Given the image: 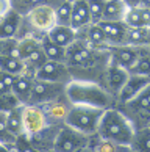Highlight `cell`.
<instances>
[{
	"mask_svg": "<svg viewBox=\"0 0 150 152\" xmlns=\"http://www.w3.org/2000/svg\"><path fill=\"white\" fill-rule=\"evenodd\" d=\"M103 113L105 110L102 108H94V107H86V105H72L66 124L74 127L75 130L91 137V135L97 133Z\"/></svg>",
	"mask_w": 150,
	"mask_h": 152,
	"instance_id": "4",
	"label": "cell"
},
{
	"mask_svg": "<svg viewBox=\"0 0 150 152\" xmlns=\"http://www.w3.org/2000/svg\"><path fill=\"white\" fill-rule=\"evenodd\" d=\"M149 83H150V77H147V75L130 74L128 78H127V82H125V85L122 86V89L117 94V97H116V105L114 107H122V105L128 104L130 100H133L149 85Z\"/></svg>",
	"mask_w": 150,
	"mask_h": 152,
	"instance_id": "11",
	"label": "cell"
},
{
	"mask_svg": "<svg viewBox=\"0 0 150 152\" xmlns=\"http://www.w3.org/2000/svg\"><path fill=\"white\" fill-rule=\"evenodd\" d=\"M142 47L138 46H128V44H120V46H111L109 47V55H111V61L116 64H119L122 67H125L127 71L135 64V61L142 52Z\"/></svg>",
	"mask_w": 150,
	"mask_h": 152,
	"instance_id": "12",
	"label": "cell"
},
{
	"mask_svg": "<svg viewBox=\"0 0 150 152\" xmlns=\"http://www.w3.org/2000/svg\"><path fill=\"white\" fill-rule=\"evenodd\" d=\"M75 152H92L89 148H85V149H78V151H75Z\"/></svg>",
	"mask_w": 150,
	"mask_h": 152,
	"instance_id": "43",
	"label": "cell"
},
{
	"mask_svg": "<svg viewBox=\"0 0 150 152\" xmlns=\"http://www.w3.org/2000/svg\"><path fill=\"white\" fill-rule=\"evenodd\" d=\"M47 36L52 39L53 42H57L58 46L67 49L77 39V31L69 25H55L53 28L47 33Z\"/></svg>",
	"mask_w": 150,
	"mask_h": 152,
	"instance_id": "20",
	"label": "cell"
},
{
	"mask_svg": "<svg viewBox=\"0 0 150 152\" xmlns=\"http://www.w3.org/2000/svg\"><path fill=\"white\" fill-rule=\"evenodd\" d=\"M128 75H130V72L127 71L125 67H122L119 64L113 63V61H109L107 74H105V88L114 96V99L117 97L119 91L122 89V86L125 85Z\"/></svg>",
	"mask_w": 150,
	"mask_h": 152,
	"instance_id": "13",
	"label": "cell"
},
{
	"mask_svg": "<svg viewBox=\"0 0 150 152\" xmlns=\"http://www.w3.org/2000/svg\"><path fill=\"white\" fill-rule=\"evenodd\" d=\"M39 5H42V0H11V8L22 16L28 14L33 8Z\"/></svg>",
	"mask_w": 150,
	"mask_h": 152,
	"instance_id": "33",
	"label": "cell"
},
{
	"mask_svg": "<svg viewBox=\"0 0 150 152\" xmlns=\"http://www.w3.org/2000/svg\"><path fill=\"white\" fill-rule=\"evenodd\" d=\"M0 152H17V148H16V143L0 144Z\"/></svg>",
	"mask_w": 150,
	"mask_h": 152,
	"instance_id": "40",
	"label": "cell"
},
{
	"mask_svg": "<svg viewBox=\"0 0 150 152\" xmlns=\"http://www.w3.org/2000/svg\"><path fill=\"white\" fill-rule=\"evenodd\" d=\"M147 46H149V47H150V38H149V44H147Z\"/></svg>",
	"mask_w": 150,
	"mask_h": 152,
	"instance_id": "48",
	"label": "cell"
},
{
	"mask_svg": "<svg viewBox=\"0 0 150 152\" xmlns=\"http://www.w3.org/2000/svg\"><path fill=\"white\" fill-rule=\"evenodd\" d=\"M35 77L39 78V80H46V82H52V83H64V85L72 82L70 71L66 66V63L50 61V60L36 72Z\"/></svg>",
	"mask_w": 150,
	"mask_h": 152,
	"instance_id": "10",
	"label": "cell"
},
{
	"mask_svg": "<svg viewBox=\"0 0 150 152\" xmlns=\"http://www.w3.org/2000/svg\"><path fill=\"white\" fill-rule=\"evenodd\" d=\"M130 148L136 152H150V127L138 129Z\"/></svg>",
	"mask_w": 150,
	"mask_h": 152,
	"instance_id": "29",
	"label": "cell"
},
{
	"mask_svg": "<svg viewBox=\"0 0 150 152\" xmlns=\"http://www.w3.org/2000/svg\"><path fill=\"white\" fill-rule=\"evenodd\" d=\"M47 61H49V58L46 57V53H44L42 47L36 49L28 58H25V60H24L25 72H28V74H31V75H36V72L39 71L41 67L47 63Z\"/></svg>",
	"mask_w": 150,
	"mask_h": 152,
	"instance_id": "25",
	"label": "cell"
},
{
	"mask_svg": "<svg viewBox=\"0 0 150 152\" xmlns=\"http://www.w3.org/2000/svg\"><path fill=\"white\" fill-rule=\"evenodd\" d=\"M16 135L8 129L7 124V113H0V144L16 143Z\"/></svg>",
	"mask_w": 150,
	"mask_h": 152,
	"instance_id": "34",
	"label": "cell"
},
{
	"mask_svg": "<svg viewBox=\"0 0 150 152\" xmlns=\"http://www.w3.org/2000/svg\"><path fill=\"white\" fill-rule=\"evenodd\" d=\"M125 152H136V151H133V149H131V148H128V149H127V151H125Z\"/></svg>",
	"mask_w": 150,
	"mask_h": 152,
	"instance_id": "45",
	"label": "cell"
},
{
	"mask_svg": "<svg viewBox=\"0 0 150 152\" xmlns=\"http://www.w3.org/2000/svg\"><path fill=\"white\" fill-rule=\"evenodd\" d=\"M67 2H70V3H74V2H75V0H67Z\"/></svg>",
	"mask_w": 150,
	"mask_h": 152,
	"instance_id": "46",
	"label": "cell"
},
{
	"mask_svg": "<svg viewBox=\"0 0 150 152\" xmlns=\"http://www.w3.org/2000/svg\"><path fill=\"white\" fill-rule=\"evenodd\" d=\"M59 127L61 126H53V124H50L46 129H42L41 132H38L35 135H30L28 140L39 152H49L55 148V140H57Z\"/></svg>",
	"mask_w": 150,
	"mask_h": 152,
	"instance_id": "15",
	"label": "cell"
},
{
	"mask_svg": "<svg viewBox=\"0 0 150 152\" xmlns=\"http://www.w3.org/2000/svg\"><path fill=\"white\" fill-rule=\"evenodd\" d=\"M77 38L83 39V41L89 42L91 46H96V47H109L100 24H89L85 28L78 30L77 31Z\"/></svg>",
	"mask_w": 150,
	"mask_h": 152,
	"instance_id": "19",
	"label": "cell"
},
{
	"mask_svg": "<svg viewBox=\"0 0 150 152\" xmlns=\"http://www.w3.org/2000/svg\"><path fill=\"white\" fill-rule=\"evenodd\" d=\"M128 7L124 0H105L103 20H124Z\"/></svg>",
	"mask_w": 150,
	"mask_h": 152,
	"instance_id": "22",
	"label": "cell"
},
{
	"mask_svg": "<svg viewBox=\"0 0 150 152\" xmlns=\"http://www.w3.org/2000/svg\"><path fill=\"white\" fill-rule=\"evenodd\" d=\"M22 124H24V133L27 137L35 135L50 126L42 107L35 104H27L22 107Z\"/></svg>",
	"mask_w": 150,
	"mask_h": 152,
	"instance_id": "8",
	"label": "cell"
},
{
	"mask_svg": "<svg viewBox=\"0 0 150 152\" xmlns=\"http://www.w3.org/2000/svg\"><path fill=\"white\" fill-rule=\"evenodd\" d=\"M24 16L11 8L8 14L0 20V38H17Z\"/></svg>",
	"mask_w": 150,
	"mask_h": 152,
	"instance_id": "18",
	"label": "cell"
},
{
	"mask_svg": "<svg viewBox=\"0 0 150 152\" xmlns=\"http://www.w3.org/2000/svg\"><path fill=\"white\" fill-rule=\"evenodd\" d=\"M102 30L107 36L108 46H120L125 44L127 31H128V25L124 20H102L99 22Z\"/></svg>",
	"mask_w": 150,
	"mask_h": 152,
	"instance_id": "14",
	"label": "cell"
},
{
	"mask_svg": "<svg viewBox=\"0 0 150 152\" xmlns=\"http://www.w3.org/2000/svg\"><path fill=\"white\" fill-rule=\"evenodd\" d=\"M64 93H66V85L64 83H52V82H46V80L35 78L31 97H30L28 104L44 105V104L50 102V100L63 96Z\"/></svg>",
	"mask_w": 150,
	"mask_h": 152,
	"instance_id": "7",
	"label": "cell"
},
{
	"mask_svg": "<svg viewBox=\"0 0 150 152\" xmlns=\"http://www.w3.org/2000/svg\"><path fill=\"white\" fill-rule=\"evenodd\" d=\"M0 69L5 72H9L13 75H20L25 72V64L19 57L0 55Z\"/></svg>",
	"mask_w": 150,
	"mask_h": 152,
	"instance_id": "26",
	"label": "cell"
},
{
	"mask_svg": "<svg viewBox=\"0 0 150 152\" xmlns=\"http://www.w3.org/2000/svg\"><path fill=\"white\" fill-rule=\"evenodd\" d=\"M136 129L131 124V121L116 107L105 110L97 130V133L102 138H107L109 141H114L122 146L131 144Z\"/></svg>",
	"mask_w": 150,
	"mask_h": 152,
	"instance_id": "3",
	"label": "cell"
},
{
	"mask_svg": "<svg viewBox=\"0 0 150 152\" xmlns=\"http://www.w3.org/2000/svg\"><path fill=\"white\" fill-rule=\"evenodd\" d=\"M55 16H57V25H69L72 19V3L64 0L58 7H55Z\"/></svg>",
	"mask_w": 150,
	"mask_h": 152,
	"instance_id": "32",
	"label": "cell"
},
{
	"mask_svg": "<svg viewBox=\"0 0 150 152\" xmlns=\"http://www.w3.org/2000/svg\"><path fill=\"white\" fill-rule=\"evenodd\" d=\"M49 152H58V151H55V149H52V151H49Z\"/></svg>",
	"mask_w": 150,
	"mask_h": 152,
	"instance_id": "47",
	"label": "cell"
},
{
	"mask_svg": "<svg viewBox=\"0 0 150 152\" xmlns=\"http://www.w3.org/2000/svg\"><path fill=\"white\" fill-rule=\"evenodd\" d=\"M39 47H41V38H38V36L22 38L19 39V44H17V57L24 61Z\"/></svg>",
	"mask_w": 150,
	"mask_h": 152,
	"instance_id": "28",
	"label": "cell"
},
{
	"mask_svg": "<svg viewBox=\"0 0 150 152\" xmlns=\"http://www.w3.org/2000/svg\"><path fill=\"white\" fill-rule=\"evenodd\" d=\"M17 38H0V55L17 57Z\"/></svg>",
	"mask_w": 150,
	"mask_h": 152,
	"instance_id": "36",
	"label": "cell"
},
{
	"mask_svg": "<svg viewBox=\"0 0 150 152\" xmlns=\"http://www.w3.org/2000/svg\"><path fill=\"white\" fill-rule=\"evenodd\" d=\"M128 72L130 74H136V75L150 77V47L149 46H146L142 49L141 55L135 61V64L128 69Z\"/></svg>",
	"mask_w": 150,
	"mask_h": 152,
	"instance_id": "27",
	"label": "cell"
},
{
	"mask_svg": "<svg viewBox=\"0 0 150 152\" xmlns=\"http://www.w3.org/2000/svg\"><path fill=\"white\" fill-rule=\"evenodd\" d=\"M92 152H125L130 146H122L114 141H109L107 138H102L99 133L91 135L89 138V146H88Z\"/></svg>",
	"mask_w": 150,
	"mask_h": 152,
	"instance_id": "21",
	"label": "cell"
},
{
	"mask_svg": "<svg viewBox=\"0 0 150 152\" xmlns=\"http://www.w3.org/2000/svg\"><path fill=\"white\" fill-rule=\"evenodd\" d=\"M44 113L47 116L49 124H53V126H63L66 124L67 119V115L72 108V102L69 100V97L66 96V93L59 97L50 100V102L41 105Z\"/></svg>",
	"mask_w": 150,
	"mask_h": 152,
	"instance_id": "9",
	"label": "cell"
},
{
	"mask_svg": "<svg viewBox=\"0 0 150 152\" xmlns=\"http://www.w3.org/2000/svg\"><path fill=\"white\" fill-rule=\"evenodd\" d=\"M89 135H85L74 127L63 124L58 130L57 140H55V151L58 152H75L78 149H85L89 146Z\"/></svg>",
	"mask_w": 150,
	"mask_h": 152,
	"instance_id": "6",
	"label": "cell"
},
{
	"mask_svg": "<svg viewBox=\"0 0 150 152\" xmlns=\"http://www.w3.org/2000/svg\"><path fill=\"white\" fill-rule=\"evenodd\" d=\"M142 5H144V7H149V8H150V0H142Z\"/></svg>",
	"mask_w": 150,
	"mask_h": 152,
	"instance_id": "44",
	"label": "cell"
},
{
	"mask_svg": "<svg viewBox=\"0 0 150 152\" xmlns=\"http://www.w3.org/2000/svg\"><path fill=\"white\" fill-rule=\"evenodd\" d=\"M61 2H64V0H42V3H44V5H49V7H52V8L58 7Z\"/></svg>",
	"mask_w": 150,
	"mask_h": 152,
	"instance_id": "42",
	"label": "cell"
},
{
	"mask_svg": "<svg viewBox=\"0 0 150 152\" xmlns=\"http://www.w3.org/2000/svg\"><path fill=\"white\" fill-rule=\"evenodd\" d=\"M124 22L130 27V28L147 27L146 25V19H144V13H142V5L127 10V14H125V18H124Z\"/></svg>",
	"mask_w": 150,
	"mask_h": 152,
	"instance_id": "31",
	"label": "cell"
},
{
	"mask_svg": "<svg viewBox=\"0 0 150 152\" xmlns=\"http://www.w3.org/2000/svg\"><path fill=\"white\" fill-rule=\"evenodd\" d=\"M149 38H150V27H139V28H130L128 27L125 44L142 47L149 44Z\"/></svg>",
	"mask_w": 150,
	"mask_h": 152,
	"instance_id": "24",
	"label": "cell"
},
{
	"mask_svg": "<svg viewBox=\"0 0 150 152\" xmlns=\"http://www.w3.org/2000/svg\"><path fill=\"white\" fill-rule=\"evenodd\" d=\"M35 75L28 74V72H24V74L17 75L13 88H11V93H13L16 97L19 99V102L22 105H27L30 102L31 97V91H33V83H35Z\"/></svg>",
	"mask_w": 150,
	"mask_h": 152,
	"instance_id": "16",
	"label": "cell"
},
{
	"mask_svg": "<svg viewBox=\"0 0 150 152\" xmlns=\"http://www.w3.org/2000/svg\"><path fill=\"white\" fill-rule=\"evenodd\" d=\"M22 104L19 102V99L16 97L13 93H5L0 94V113H8L16 107H20Z\"/></svg>",
	"mask_w": 150,
	"mask_h": 152,
	"instance_id": "37",
	"label": "cell"
},
{
	"mask_svg": "<svg viewBox=\"0 0 150 152\" xmlns=\"http://www.w3.org/2000/svg\"><path fill=\"white\" fill-rule=\"evenodd\" d=\"M125 5L128 8H133V7H139V5H142V0H124Z\"/></svg>",
	"mask_w": 150,
	"mask_h": 152,
	"instance_id": "41",
	"label": "cell"
},
{
	"mask_svg": "<svg viewBox=\"0 0 150 152\" xmlns=\"http://www.w3.org/2000/svg\"><path fill=\"white\" fill-rule=\"evenodd\" d=\"M16 148H17V152H39L35 146L31 144V141L28 140V137L24 135H19L16 138Z\"/></svg>",
	"mask_w": 150,
	"mask_h": 152,
	"instance_id": "38",
	"label": "cell"
},
{
	"mask_svg": "<svg viewBox=\"0 0 150 152\" xmlns=\"http://www.w3.org/2000/svg\"><path fill=\"white\" fill-rule=\"evenodd\" d=\"M22 107H16L11 111L7 113V124H8V129L13 132L16 137L19 135H24V124H22Z\"/></svg>",
	"mask_w": 150,
	"mask_h": 152,
	"instance_id": "30",
	"label": "cell"
},
{
	"mask_svg": "<svg viewBox=\"0 0 150 152\" xmlns=\"http://www.w3.org/2000/svg\"><path fill=\"white\" fill-rule=\"evenodd\" d=\"M89 24H92L89 7H88V0H75L72 3V19H70V27L75 31L85 28Z\"/></svg>",
	"mask_w": 150,
	"mask_h": 152,
	"instance_id": "17",
	"label": "cell"
},
{
	"mask_svg": "<svg viewBox=\"0 0 150 152\" xmlns=\"http://www.w3.org/2000/svg\"><path fill=\"white\" fill-rule=\"evenodd\" d=\"M109 61V47H96L78 38L66 49V66L70 71L72 80L96 82L105 86Z\"/></svg>",
	"mask_w": 150,
	"mask_h": 152,
	"instance_id": "1",
	"label": "cell"
},
{
	"mask_svg": "<svg viewBox=\"0 0 150 152\" xmlns=\"http://www.w3.org/2000/svg\"><path fill=\"white\" fill-rule=\"evenodd\" d=\"M116 108H119L128 118L136 130L150 127V83L128 104L116 107Z\"/></svg>",
	"mask_w": 150,
	"mask_h": 152,
	"instance_id": "5",
	"label": "cell"
},
{
	"mask_svg": "<svg viewBox=\"0 0 150 152\" xmlns=\"http://www.w3.org/2000/svg\"><path fill=\"white\" fill-rule=\"evenodd\" d=\"M41 47L46 53V57L50 61H61V63H66V47L58 46L57 42H53L47 35H44L41 38Z\"/></svg>",
	"mask_w": 150,
	"mask_h": 152,
	"instance_id": "23",
	"label": "cell"
},
{
	"mask_svg": "<svg viewBox=\"0 0 150 152\" xmlns=\"http://www.w3.org/2000/svg\"><path fill=\"white\" fill-rule=\"evenodd\" d=\"M66 96L72 105H86L108 110L116 105V99L105 86L96 82L72 80L66 85Z\"/></svg>",
	"mask_w": 150,
	"mask_h": 152,
	"instance_id": "2",
	"label": "cell"
},
{
	"mask_svg": "<svg viewBox=\"0 0 150 152\" xmlns=\"http://www.w3.org/2000/svg\"><path fill=\"white\" fill-rule=\"evenodd\" d=\"M92 24H99L103 20V8H105V0H88Z\"/></svg>",
	"mask_w": 150,
	"mask_h": 152,
	"instance_id": "35",
	"label": "cell"
},
{
	"mask_svg": "<svg viewBox=\"0 0 150 152\" xmlns=\"http://www.w3.org/2000/svg\"><path fill=\"white\" fill-rule=\"evenodd\" d=\"M11 10V0H0V20L8 14Z\"/></svg>",
	"mask_w": 150,
	"mask_h": 152,
	"instance_id": "39",
	"label": "cell"
}]
</instances>
